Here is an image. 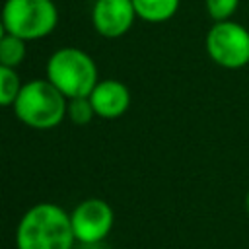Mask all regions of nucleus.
Listing matches in <instances>:
<instances>
[{
  "label": "nucleus",
  "instance_id": "obj_5",
  "mask_svg": "<svg viewBox=\"0 0 249 249\" xmlns=\"http://www.w3.org/2000/svg\"><path fill=\"white\" fill-rule=\"evenodd\" d=\"M208 58L224 70H241L249 64V29L233 19L214 21L204 37Z\"/></svg>",
  "mask_w": 249,
  "mask_h": 249
},
{
  "label": "nucleus",
  "instance_id": "obj_3",
  "mask_svg": "<svg viewBox=\"0 0 249 249\" xmlns=\"http://www.w3.org/2000/svg\"><path fill=\"white\" fill-rule=\"evenodd\" d=\"M47 80L66 97H88L99 82L95 60L78 47L56 49L47 60Z\"/></svg>",
  "mask_w": 249,
  "mask_h": 249
},
{
  "label": "nucleus",
  "instance_id": "obj_14",
  "mask_svg": "<svg viewBox=\"0 0 249 249\" xmlns=\"http://www.w3.org/2000/svg\"><path fill=\"white\" fill-rule=\"evenodd\" d=\"M6 35V27H4V21H2V18H0V39Z\"/></svg>",
  "mask_w": 249,
  "mask_h": 249
},
{
  "label": "nucleus",
  "instance_id": "obj_2",
  "mask_svg": "<svg viewBox=\"0 0 249 249\" xmlns=\"http://www.w3.org/2000/svg\"><path fill=\"white\" fill-rule=\"evenodd\" d=\"M68 99L47 80L37 78L21 86L12 109L19 123L35 130H49L66 119Z\"/></svg>",
  "mask_w": 249,
  "mask_h": 249
},
{
  "label": "nucleus",
  "instance_id": "obj_4",
  "mask_svg": "<svg viewBox=\"0 0 249 249\" xmlns=\"http://www.w3.org/2000/svg\"><path fill=\"white\" fill-rule=\"evenodd\" d=\"M0 18L8 33L29 43L54 31L58 23V8L53 0H6Z\"/></svg>",
  "mask_w": 249,
  "mask_h": 249
},
{
  "label": "nucleus",
  "instance_id": "obj_15",
  "mask_svg": "<svg viewBox=\"0 0 249 249\" xmlns=\"http://www.w3.org/2000/svg\"><path fill=\"white\" fill-rule=\"evenodd\" d=\"M245 210H247V214H249V189H247V193H245Z\"/></svg>",
  "mask_w": 249,
  "mask_h": 249
},
{
  "label": "nucleus",
  "instance_id": "obj_11",
  "mask_svg": "<svg viewBox=\"0 0 249 249\" xmlns=\"http://www.w3.org/2000/svg\"><path fill=\"white\" fill-rule=\"evenodd\" d=\"M23 82L19 80L16 68L0 64V107H12Z\"/></svg>",
  "mask_w": 249,
  "mask_h": 249
},
{
  "label": "nucleus",
  "instance_id": "obj_8",
  "mask_svg": "<svg viewBox=\"0 0 249 249\" xmlns=\"http://www.w3.org/2000/svg\"><path fill=\"white\" fill-rule=\"evenodd\" d=\"M88 97L93 105L95 117L107 121L123 117L130 107V89L124 82L113 78L99 80Z\"/></svg>",
  "mask_w": 249,
  "mask_h": 249
},
{
  "label": "nucleus",
  "instance_id": "obj_9",
  "mask_svg": "<svg viewBox=\"0 0 249 249\" xmlns=\"http://www.w3.org/2000/svg\"><path fill=\"white\" fill-rule=\"evenodd\" d=\"M138 19L148 23H163L171 19L181 6V0H132Z\"/></svg>",
  "mask_w": 249,
  "mask_h": 249
},
{
  "label": "nucleus",
  "instance_id": "obj_7",
  "mask_svg": "<svg viewBox=\"0 0 249 249\" xmlns=\"http://www.w3.org/2000/svg\"><path fill=\"white\" fill-rule=\"evenodd\" d=\"M138 19L132 0H95L91 8L93 29L105 39H119L130 31Z\"/></svg>",
  "mask_w": 249,
  "mask_h": 249
},
{
  "label": "nucleus",
  "instance_id": "obj_10",
  "mask_svg": "<svg viewBox=\"0 0 249 249\" xmlns=\"http://www.w3.org/2000/svg\"><path fill=\"white\" fill-rule=\"evenodd\" d=\"M25 54H27V41L6 31V35L0 39V64L18 68L23 62Z\"/></svg>",
  "mask_w": 249,
  "mask_h": 249
},
{
  "label": "nucleus",
  "instance_id": "obj_1",
  "mask_svg": "<svg viewBox=\"0 0 249 249\" xmlns=\"http://www.w3.org/2000/svg\"><path fill=\"white\" fill-rule=\"evenodd\" d=\"M70 212L54 202H39L23 212L16 228V249H74Z\"/></svg>",
  "mask_w": 249,
  "mask_h": 249
},
{
  "label": "nucleus",
  "instance_id": "obj_13",
  "mask_svg": "<svg viewBox=\"0 0 249 249\" xmlns=\"http://www.w3.org/2000/svg\"><path fill=\"white\" fill-rule=\"evenodd\" d=\"M241 0H204V10L212 21L231 19L239 8Z\"/></svg>",
  "mask_w": 249,
  "mask_h": 249
},
{
  "label": "nucleus",
  "instance_id": "obj_12",
  "mask_svg": "<svg viewBox=\"0 0 249 249\" xmlns=\"http://www.w3.org/2000/svg\"><path fill=\"white\" fill-rule=\"evenodd\" d=\"M93 117H95V111H93V105H91L89 97H74V99H68L66 119H70L74 124H88Z\"/></svg>",
  "mask_w": 249,
  "mask_h": 249
},
{
  "label": "nucleus",
  "instance_id": "obj_6",
  "mask_svg": "<svg viewBox=\"0 0 249 249\" xmlns=\"http://www.w3.org/2000/svg\"><path fill=\"white\" fill-rule=\"evenodd\" d=\"M70 224L76 243L93 247L101 243L113 230L115 212L103 198H86L70 212Z\"/></svg>",
  "mask_w": 249,
  "mask_h": 249
}]
</instances>
